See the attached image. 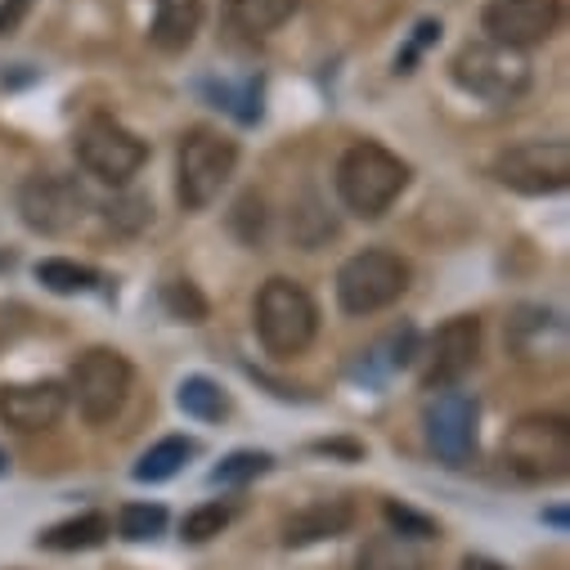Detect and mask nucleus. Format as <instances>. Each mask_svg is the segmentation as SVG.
<instances>
[{
    "label": "nucleus",
    "instance_id": "obj_1",
    "mask_svg": "<svg viewBox=\"0 0 570 570\" xmlns=\"http://www.w3.org/2000/svg\"><path fill=\"white\" fill-rule=\"evenodd\" d=\"M404 185H409V167L391 149L373 145V139L351 145L337 163V198L346 212H355L364 220H377L404 194Z\"/></svg>",
    "mask_w": 570,
    "mask_h": 570
},
{
    "label": "nucleus",
    "instance_id": "obj_2",
    "mask_svg": "<svg viewBox=\"0 0 570 570\" xmlns=\"http://www.w3.org/2000/svg\"><path fill=\"white\" fill-rule=\"evenodd\" d=\"M320 333V306L297 278H269L256 293V337L274 360L302 355Z\"/></svg>",
    "mask_w": 570,
    "mask_h": 570
},
{
    "label": "nucleus",
    "instance_id": "obj_3",
    "mask_svg": "<svg viewBox=\"0 0 570 570\" xmlns=\"http://www.w3.org/2000/svg\"><path fill=\"white\" fill-rule=\"evenodd\" d=\"M503 463L517 481L530 485L561 481L570 472V422L557 413H530L512 422L503 436Z\"/></svg>",
    "mask_w": 570,
    "mask_h": 570
},
{
    "label": "nucleus",
    "instance_id": "obj_4",
    "mask_svg": "<svg viewBox=\"0 0 570 570\" xmlns=\"http://www.w3.org/2000/svg\"><path fill=\"white\" fill-rule=\"evenodd\" d=\"M238 167V145L225 139L212 126H194L180 139V158H176V194L185 203V212H203L220 198V189L229 185Z\"/></svg>",
    "mask_w": 570,
    "mask_h": 570
},
{
    "label": "nucleus",
    "instance_id": "obj_5",
    "mask_svg": "<svg viewBox=\"0 0 570 570\" xmlns=\"http://www.w3.org/2000/svg\"><path fill=\"white\" fill-rule=\"evenodd\" d=\"M404 288H409V261L386 247L355 252L337 269V306L346 315H377L391 302H400Z\"/></svg>",
    "mask_w": 570,
    "mask_h": 570
},
{
    "label": "nucleus",
    "instance_id": "obj_6",
    "mask_svg": "<svg viewBox=\"0 0 570 570\" xmlns=\"http://www.w3.org/2000/svg\"><path fill=\"white\" fill-rule=\"evenodd\" d=\"M450 72H454V81H459L468 95L490 99V104H512V99H521L525 86H530V63H525V55H521V50H508V46H499V41H472V46H463V50L454 55Z\"/></svg>",
    "mask_w": 570,
    "mask_h": 570
},
{
    "label": "nucleus",
    "instance_id": "obj_7",
    "mask_svg": "<svg viewBox=\"0 0 570 570\" xmlns=\"http://www.w3.org/2000/svg\"><path fill=\"white\" fill-rule=\"evenodd\" d=\"M130 360L121 351L108 346H90L86 355H77L72 373H68V391L81 409L86 422H112L130 395Z\"/></svg>",
    "mask_w": 570,
    "mask_h": 570
},
{
    "label": "nucleus",
    "instance_id": "obj_8",
    "mask_svg": "<svg viewBox=\"0 0 570 570\" xmlns=\"http://www.w3.org/2000/svg\"><path fill=\"white\" fill-rule=\"evenodd\" d=\"M494 180L512 194H561L570 185V149L566 139H525L494 158Z\"/></svg>",
    "mask_w": 570,
    "mask_h": 570
},
{
    "label": "nucleus",
    "instance_id": "obj_9",
    "mask_svg": "<svg viewBox=\"0 0 570 570\" xmlns=\"http://www.w3.org/2000/svg\"><path fill=\"white\" fill-rule=\"evenodd\" d=\"M77 163L104 185H126L149 163V145L112 117H90L77 135Z\"/></svg>",
    "mask_w": 570,
    "mask_h": 570
},
{
    "label": "nucleus",
    "instance_id": "obj_10",
    "mask_svg": "<svg viewBox=\"0 0 570 570\" xmlns=\"http://www.w3.org/2000/svg\"><path fill=\"white\" fill-rule=\"evenodd\" d=\"M561 19H566L561 0H490L481 14V28L490 32V41L508 50H530L557 37Z\"/></svg>",
    "mask_w": 570,
    "mask_h": 570
},
{
    "label": "nucleus",
    "instance_id": "obj_11",
    "mask_svg": "<svg viewBox=\"0 0 570 570\" xmlns=\"http://www.w3.org/2000/svg\"><path fill=\"white\" fill-rule=\"evenodd\" d=\"M476 422H481V404L468 391H441L432 404H426V441H432L441 463H450V468L472 463Z\"/></svg>",
    "mask_w": 570,
    "mask_h": 570
},
{
    "label": "nucleus",
    "instance_id": "obj_12",
    "mask_svg": "<svg viewBox=\"0 0 570 570\" xmlns=\"http://www.w3.org/2000/svg\"><path fill=\"white\" fill-rule=\"evenodd\" d=\"M81 207H86L81 189L63 176H32L19 189L23 225L37 229V234H68L81 220Z\"/></svg>",
    "mask_w": 570,
    "mask_h": 570
},
{
    "label": "nucleus",
    "instance_id": "obj_13",
    "mask_svg": "<svg viewBox=\"0 0 570 570\" xmlns=\"http://www.w3.org/2000/svg\"><path fill=\"white\" fill-rule=\"evenodd\" d=\"M476 355H481V320L459 315V320L441 324L436 337H432V346H426V373H422V382L432 386V391H450L476 364Z\"/></svg>",
    "mask_w": 570,
    "mask_h": 570
},
{
    "label": "nucleus",
    "instance_id": "obj_14",
    "mask_svg": "<svg viewBox=\"0 0 570 570\" xmlns=\"http://www.w3.org/2000/svg\"><path fill=\"white\" fill-rule=\"evenodd\" d=\"M68 409V391L59 382H14L0 386V417L14 432H46Z\"/></svg>",
    "mask_w": 570,
    "mask_h": 570
},
{
    "label": "nucleus",
    "instance_id": "obj_15",
    "mask_svg": "<svg viewBox=\"0 0 570 570\" xmlns=\"http://www.w3.org/2000/svg\"><path fill=\"white\" fill-rule=\"evenodd\" d=\"M203 28V0H154V46L167 50V55H180L194 46Z\"/></svg>",
    "mask_w": 570,
    "mask_h": 570
},
{
    "label": "nucleus",
    "instance_id": "obj_16",
    "mask_svg": "<svg viewBox=\"0 0 570 570\" xmlns=\"http://www.w3.org/2000/svg\"><path fill=\"white\" fill-rule=\"evenodd\" d=\"M351 521H355L351 503H342V499L337 503H315V508L297 512L288 525H283V543L306 548V543H320V539H337V534L351 530Z\"/></svg>",
    "mask_w": 570,
    "mask_h": 570
},
{
    "label": "nucleus",
    "instance_id": "obj_17",
    "mask_svg": "<svg viewBox=\"0 0 570 570\" xmlns=\"http://www.w3.org/2000/svg\"><path fill=\"white\" fill-rule=\"evenodd\" d=\"M108 517L104 512H81L72 521H59L50 530L37 534V548H50V552H86V548H99L108 539Z\"/></svg>",
    "mask_w": 570,
    "mask_h": 570
},
{
    "label": "nucleus",
    "instance_id": "obj_18",
    "mask_svg": "<svg viewBox=\"0 0 570 570\" xmlns=\"http://www.w3.org/2000/svg\"><path fill=\"white\" fill-rule=\"evenodd\" d=\"M194 454H198V445H194L189 436H167V441H158L145 459L135 463V481H145V485L171 481V476L185 468V459H194Z\"/></svg>",
    "mask_w": 570,
    "mask_h": 570
},
{
    "label": "nucleus",
    "instance_id": "obj_19",
    "mask_svg": "<svg viewBox=\"0 0 570 570\" xmlns=\"http://www.w3.org/2000/svg\"><path fill=\"white\" fill-rule=\"evenodd\" d=\"M176 404H180L189 417H198V422H220V417L229 413V395H225L212 377H185L180 391H176Z\"/></svg>",
    "mask_w": 570,
    "mask_h": 570
},
{
    "label": "nucleus",
    "instance_id": "obj_20",
    "mask_svg": "<svg viewBox=\"0 0 570 570\" xmlns=\"http://www.w3.org/2000/svg\"><path fill=\"white\" fill-rule=\"evenodd\" d=\"M355 570H422V557H417L404 539L377 534V539H368V543L360 548Z\"/></svg>",
    "mask_w": 570,
    "mask_h": 570
},
{
    "label": "nucleus",
    "instance_id": "obj_21",
    "mask_svg": "<svg viewBox=\"0 0 570 570\" xmlns=\"http://www.w3.org/2000/svg\"><path fill=\"white\" fill-rule=\"evenodd\" d=\"M297 14V0H234V23L243 32H274Z\"/></svg>",
    "mask_w": 570,
    "mask_h": 570
},
{
    "label": "nucleus",
    "instance_id": "obj_22",
    "mask_svg": "<svg viewBox=\"0 0 570 570\" xmlns=\"http://www.w3.org/2000/svg\"><path fill=\"white\" fill-rule=\"evenodd\" d=\"M163 530H167V508L163 503H126L121 517H117V534L130 539V543L158 539Z\"/></svg>",
    "mask_w": 570,
    "mask_h": 570
},
{
    "label": "nucleus",
    "instance_id": "obj_23",
    "mask_svg": "<svg viewBox=\"0 0 570 570\" xmlns=\"http://www.w3.org/2000/svg\"><path fill=\"white\" fill-rule=\"evenodd\" d=\"M37 278L46 283L50 293H90L95 283H99V274L90 269V265H77V261H41L37 265Z\"/></svg>",
    "mask_w": 570,
    "mask_h": 570
},
{
    "label": "nucleus",
    "instance_id": "obj_24",
    "mask_svg": "<svg viewBox=\"0 0 570 570\" xmlns=\"http://www.w3.org/2000/svg\"><path fill=\"white\" fill-rule=\"evenodd\" d=\"M163 306L176 315V320H185V324H203L207 320V297L194 288L189 278H171L167 288H163Z\"/></svg>",
    "mask_w": 570,
    "mask_h": 570
},
{
    "label": "nucleus",
    "instance_id": "obj_25",
    "mask_svg": "<svg viewBox=\"0 0 570 570\" xmlns=\"http://www.w3.org/2000/svg\"><path fill=\"white\" fill-rule=\"evenodd\" d=\"M229 521H234V508H229V503H203V508H194V512L185 517L180 534H185L189 543H207V539H216Z\"/></svg>",
    "mask_w": 570,
    "mask_h": 570
},
{
    "label": "nucleus",
    "instance_id": "obj_26",
    "mask_svg": "<svg viewBox=\"0 0 570 570\" xmlns=\"http://www.w3.org/2000/svg\"><path fill=\"white\" fill-rule=\"evenodd\" d=\"M265 472H269V454L238 450V454H229V459L212 472V481H216V485H243V481H256V476H265Z\"/></svg>",
    "mask_w": 570,
    "mask_h": 570
},
{
    "label": "nucleus",
    "instance_id": "obj_27",
    "mask_svg": "<svg viewBox=\"0 0 570 570\" xmlns=\"http://www.w3.org/2000/svg\"><path fill=\"white\" fill-rule=\"evenodd\" d=\"M216 104H225L238 121H256V117H261V81L247 77L243 90H234V86H216Z\"/></svg>",
    "mask_w": 570,
    "mask_h": 570
},
{
    "label": "nucleus",
    "instance_id": "obj_28",
    "mask_svg": "<svg viewBox=\"0 0 570 570\" xmlns=\"http://www.w3.org/2000/svg\"><path fill=\"white\" fill-rule=\"evenodd\" d=\"M386 521L400 530V534H413V539H432L436 534V525L426 521V517H417L413 508H404V503H386Z\"/></svg>",
    "mask_w": 570,
    "mask_h": 570
},
{
    "label": "nucleus",
    "instance_id": "obj_29",
    "mask_svg": "<svg viewBox=\"0 0 570 570\" xmlns=\"http://www.w3.org/2000/svg\"><path fill=\"white\" fill-rule=\"evenodd\" d=\"M28 10H32V0H6V6H0V37H14Z\"/></svg>",
    "mask_w": 570,
    "mask_h": 570
},
{
    "label": "nucleus",
    "instance_id": "obj_30",
    "mask_svg": "<svg viewBox=\"0 0 570 570\" xmlns=\"http://www.w3.org/2000/svg\"><path fill=\"white\" fill-rule=\"evenodd\" d=\"M463 570H503L499 561H490V557H468L463 561Z\"/></svg>",
    "mask_w": 570,
    "mask_h": 570
},
{
    "label": "nucleus",
    "instance_id": "obj_31",
    "mask_svg": "<svg viewBox=\"0 0 570 570\" xmlns=\"http://www.w3.org/2000/svg\"><path fill=\"white\" fill-rule=\"evenodd\" d=\"M6 472H10V459H6V454H0V476H6Z\"/></svg>",
    "mask_w": 570,
    "mask_h": 570
}]
</instances>
